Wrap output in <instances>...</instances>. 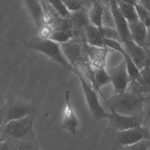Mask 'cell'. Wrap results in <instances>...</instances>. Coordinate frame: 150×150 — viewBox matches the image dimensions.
<instances>
[{
    "label": "cell",
    "mask_w": 150,
    "mask_h": 150,
    "mask_svg": "<svg viewBox=\"0 0 150 150\" xmlns=\"http://www.w3.org/2000/svg\"><path fill=\"white\" fill-rule=\"evenodd\" d=\"M68 9L71 13L86 11L89 12L93 1H63Z\"/></svg>",
    "instance_id": "obj_23"
},
{
    "label": "cell",
    "mask_w": 150,
    "mask_h": 150,
    "mask_svg": "<svg viewBox=\"0 0 150 150\" xmlns=\"http://www.w3.org/2000/svg\"><path fill=\"white\" fill-rule=\"evenodd\" d=\"M107 143L112 150L131 145L144 139L150 141V133L147 128L141 127L123 131H105Z\"/></svg>",
    "instance_id": "obj_5"
},
{
    "label": "cell",
    "mask_w": 150,
    "mask_h": 150,
    "mask_svg": "<svg viewBox=\"0 0 150 150\" xmlns=\"http://www.w3.org/2000/svg\"><path fill=\"white\" fill-rule=\"evenodd\" d=\"M108 126L106 130L123 131L142 126V114L135 116H125L111 111L108 115Z\"/></svg>",
    "instance_id": "obj_7"
},
{
    "label": "cell",
    "mask_w": 150,
    "mask_h": 150,
    "mask_svg": "<svg viewBox=\"0 0 150 150\" xmlns=\"http://www.w3.org/2000/svg\"><path fill=\"white\" fill-rule=\"evenodd\" d=\"M29 13L36 28L39 31L44 26L42 22L43 8L41 1H24Z\"/></svg>",
    "instance_id": "obj_16"
},
{
    "label": "cell",
    "mask_w": 150,
    "mask_h": 150,
    "mask_svg": "<svg viewBox=\"0 0 150 150\" xmlns=\"http://www.w3.org/2000/svg\"><path fill=\"white\" fill-rule=\"evenodd\" d=\"M145 100H150V94L145 96Z\"/></svg>",
    "instance_id": "obj_38"
},
{
    "label": "cell",
    "mask_w": 150,
    "mask_h": 150,
    "mask_svg": "<svg viewBox=\"0 0 150 150\" xmlns=\"http://www.w3.org/2000/svg\"><path fill=\"white\" fill-rule=\"evenodd\" d=\"M142 116L143 118L142 127L146 128L150 127V100L145 101Z\"/></svg>",
    "instance_id": "obj_30"
},
{
    "label": "cell",
    "mask_w": 150,
    "mask_h": 150,
    "mask_svg": "<svg viewBox=\"0 0 150 150\" xmlns=\"http://www.w3.org/2000/svg\"><path fill=\"white\" fill-rule=\"evenodd\" d=\"M146 48H150V27L147 28V35L146 40Z\"/></svg>",
    "instance_id": "obj_36"
},
{
    "label": "cell",
    "mask_w": 150,
    "mask_h": 150,
    "mask_svg": "<svg viewBox=\"0 0 150 150\" xmlns=\"http://www.w3.org/2000/svg\"><path fill=\"white\" fill-rule=\"evenodd\" d=\"M117 51L119 52L123 56L124 59L125 60L126 63L127 71L130 78L131 82L130 84L137 82L140 86H143L144 84V81L140 74V71L138 69L122 45H121Z\"/></svg>",
    "instance_id": "obj_15"
},
{
    "label": "cell",
    "mask_w": 150,
    "mask_h": 150,
    "mask_svg": "<svg viewBox=\"0 0 150 150\" xmlns=\"http://www.w3.org/2000/svg\"><path fill=\"white\" fill-rule=\"evenodd\" d=\"M43 8L42 22L44 25L52 28L54 23V18L49 8L48 1H41Z\"/></svg>",
    "instance_id": "obj_29"
},
{
    "label": "cell",
    "mask_w": 150,
    "mask_h": 150,
    "mask_svg": "<svg viewBox=\"0 0 150 150\" xmlns=\"http://www.w3.org/2000/svg\"><path fill=\"white\" fill-rule=\"evenodd\" d=\"M83 50L94 68L105 67L108 53L114 52V50L108 48L91 46L87 42L83 43Z\"/></svg>",
    "instance_id": "obj_11"
},
{
    "label": "cell",
    "mask_w": 150,
    "mask_h": 150,
    "mask_svg": "<svg viewBox=\"0 0 150 150\" xmlns=\"http://www.w3.org/2000/svg\"><path fill=\"white\" fill-rule=\"evenodd\" d=\"M85 42L73 39L68 42L61 44L64 55L73 67L78 66L84 56L83 45Z\"/></svg>",
    "instance_id": "obj_10"
},
{
    "label": "cell",
    "mask_w": 150,
    "mask_h": 150,
    "mask_svg": "<svg viewBox=\"0 0 150 150\" xmlns=\"http://www.w3.org/2000/svg\"><path fill=\"white\" fill-rule=\"evenodd\" d=\"M48 2L57 13L63 19H71L72 13H71L63 1H48Z\"/></svg>",
    "instance_id": "obj_26"
},
{
    "label": "cell",
    "mask_w": 150,
    "mask_h": 150,
    "mask_svg": "<svg viewBox=\"0 0 150 150\" xmlns=\"http://www.w3.org/2000/svg\"><path fill=\"white\" fill-rule=\"evenodd\" d=\"M84 56L77 67L79 68L83 76L96 90V85L95 79L94 69L88 57L84 52Z\"/></svg>",
    "instance_id": "obj_20"
},
{
    "label": "cell",
    "mask_w": 150,
    "mask_h": 150,
    "mask_svg": "<svg viewBox=\"0 0 150 150\" xmlns=\"http://www.w3.org/2000/svg\"><path fill=\"white\" fill-rule=\"evenodd\" d=\"M140 72L144 80V85L141 86L138 82H134L130 84L127 90L137 92L144 96L149 94H150V68L146 65L140 71Z\"/></svg>",
    "instance_id": "obj_19"
},
{
    "label": "cell",
    "mask_w": 150,
    "mask_h": 150,
    "mask_svg": "<svg viewBox=\"0 0 150 150\" xmlns=\"http://www.w3.org/2000/svg\"><path fill=\"white\" fill-rule=\"evenodd\" d=\"M17 150H39L38 142L15 141Z\"/></svg>",
    "instance_id": "obj_32"
},
{
    "label": "cell",
    "mask_w": 150,
    "mask_h": 150,
    "mask_svg": "<svg viewBox=\"0 0 150 150\" xmlns=\"http://www.w3.org/2000/svg\"><path fill=\"white\" fill-rule=\"evenodd\" d=\"M122 44L125 50L138 69L141 71L146 65L147 61L145 49L138 45L132 40L126 41Z\"/></svg>",
    "instance_id": "obj_13"
},
{
    "label": "cell",
    "mask_w": 150,
    "mask_h": 150,
    "mask_svg": "<svg viewBox=\"0 0 150 150\" xmlns=\"http://www.w3.org/2000/svg\"><path fill=\"white\" fill-rule=\"evenodd\" d=\"M71 92L67 90L65 93V104L63 110V118L61 127L72 134H75L79 125V119L72 106L70 100Z\"/></svg>",
    "instance_id": "obj_9"
},
{
    "label": "cell",
    "mask_w": 150,
    "mask_h": 150,
    "mask_svg": "<svg viewBox=\"0 0 150 150\" xmlns=\"http://www.w3.org/2000/svg\"><path fill=\"white\" fill-rule=\"evenodd\" d=\"M110 111L122 115L135 116L142 114L145 97L144 95L130 90L121 94H115L108 99L104 98Z\"/></svg>",
    "instance_id": "obj_1"
},
{
    "label": "cell",
    "mask_w": 150,
    "mask_h": 150,
    "mask_svg": "<svg viewBox=\"0 0 150 150\" xmlns=\"http://www.w3.org/2000/svg\"><path fill=\"white\" fill-rule=\"evenodd\" d=\"M100 28L105 39L116 41L122 44V41L116 29L106 27H102Z\"/></svg>",
    "instance_id": "obj_27"
},
{
    "label": "cell",
    "mask_w": 150,
    "mask_h": 150,
    "mask_svg": "<svg viewBox=\"0 0 150 150\" xmlns=\"http://www.w3.org/2000/svg\"><path fill=\"white\" fill-rule=\"evenodd\" d=\"M137 12L139 21L142 22L147 28L150 27V12L142 7L137 3L136 1H132Z\"/></svg>",
    "instance_id": "obj_28"
},
{
    "label": "cell",
    "mask_w": 150,
    "mask_h": 150,
    "mask_svg": "<svg viewBox=\"0 0 150 150\" xmlns=\"http://www.w3.org/2000/svg\"><path fill=\"white\" fill-rule=\"evenodd\" d=\"M73 72L79 78L90 114L94 119L100 120L103 118H108L107 113L101 105L98 95L92 85L85 78L78 67H74Z\"/></svg>",
    "instance_id": "obj_6"
},
{
    "label": "cell",
    "mask_w": 150,
    "mask_h": 150,
    "mask_svg": "<svg viewBox=\"0 0 150 150\" xmlns=\"http://www.w3.org/2000/svg\"><path fill=\"white\" fill-rule=\"evenodd\" d=\"M145 50L146 52L147 58L146 65L150 68V48H145Z\"/></svg>",
    "instance_id": "obj_37"
},
{
    "label": "cell",
    "mask_w": 150,
    "mask_h": 150,
    "mask_svg": "<svg viewBox=\"0 0 150 150\" xmlns=\"http://www.w3.org/2000/svg\"><path fill=\"white\" fill-rule=\"evenodd\" d=\"M103 5V27L115 28V19L110 8V1H101Z\"/></svg>",
    "instance_id": "obj_25"
},
{
    "label": "cell",
    "mask_w": 150,
    "mask_h": 150,
    "mask_svg": "<svg viewBox=\"0 0 150 150\" xmlns=\"http://www.w3.org/2000/svg\"><path fill=\"white\" fill-rule=\"evenodd\" d=\"M40 111L1 126V141L9 140L38 142L33 125Z\"/></svg>",
    "instance_id": "obj_3"
},
{
    "label": "cell",
    "mask_w": 150,
    "mask_h": 150,
    "mask_svg": "<svg viewBox=\"0 0 150 150\" xmlns=\"http://www.w3.org/2000/svg\"><path fill=\"white\" fill-rule=\"evenodd\" d=\"M95 79L96 85V91L99 92L103 96L101 88L105 85L111 83V79L105 67L94 68Z\"/></svg>",
    "instance_id": "obj_22"
},
{
    "label": "cell",
    "mask_w": 150,
    "mask_h": 150,
    "mask_svg": "<svg viewBox=\"0 0 150 150\" xmlns=\"http://www.w3.org/2000/svg\"><path fill=\"white\" fill-rule=\"evenodd\" d=\"M116 1L120 12L128 23H133L139 21L137 9L133 4L132 1Z\"/></svg>",
    "instance_id": "obj_18"
},
{
    "label": "cell",
    "mask_w": 150,
    "mask_h": 150,
    "mask_svg": "<svg viewBox=\"0 0 150 150\" xmlns=\"http://www.w3.org/2000/svg\"><path fill=\"white\" fill-rule=\"evenodd\" d=\"M103 13V5L101 1H93V5L88 13L91 24L97 28H102Z\"/></svg>",
    "instance_id": "obj_21"
},
{
    "label": "cell",
    "mask_w": 150,
    "mask_h": 150,
    "mask_svg": "<svg viewBox=\"0 0 150 150\" xmlns=\"http://www.w3.org/2000/svg\"><path fill=\"white\" fill-rule=\"evenodd\" d=\"M150 146V141L144 139L138 143L122 147L118 150H147Z\"/></svg>",
    "instance_id": "obj_31"
},
{
    "label": "cell",
    "mask_w": 150,
    "mask_h": 150,
    "mask_svg": "<svg viewBox=\"0 0 150 150\" xmlns=\"http://www.w3.org/2000/svg\"><path fill=\"white\" fill-rule=\"evenodd\" d=\"M0 150H17V146L15 142L12 140L1 141Z\"/></svg>",
    "instance_id": "obj_33"
},
{
    "label": "cell",
    "mask_w": 150,
    "mask_h": 150,
    "mask_svg": "<svg viewBox=\"0 0 150 150\" xmlns=\"http://www.w3.org/2000/svg\"><path fill=\"white\" fill-rule=\"evenodd\" d=\"M52 30L50 26L44 25L39 31V36L42 39H49Z\"/></svg>",
    "instance_id": "obj_34"
},
{
    "label": "cell",
    "mask_w": 150,
    "mask_h": 150,
    "mask_svg": "<svg viewBox=\"0 0 150 150\" xmlns=\"http://www.w3.org/2000/svg\"><path fill=\"white\" fill-rule=\"evenodd\" d=\"M111 79L115 94L123 93L127 91L130 84L131 80L127 71L125 60L116 67L107 70Z\"/></svg>",
    "instance_id": "obj_8"
},
{
    "label": "cell",
    "mask_w": 150,
    "mask_h": 150,
    "mask_svg": "<svg viewBox=\"0 0 150 150\" xmlns=\"http://www.w3.org/2000/svg\"><path fill=\"white\" fill-rule=\"evenodd\" d=\"M74 39L73 31H67L60 30H52L49 39L60 44L66 43Z\"/></svg>",
    "instance_id": "obj_24"
},
{
    "label": "cell",
    "mask_w": 150,
    "mask_h": 150,
    "mask_svg": "<svg viewBox=\"0 0 150 150\" xmlns=\"http://www.w3.org/2000/svg\"><path fill=\"white\" fill-rule=\"evenodd\" d=\"M39 111L36 104L8 94L1 100L0 115L1 126Z\"/></svg>",
    "instance_id": "obj_2"
},
{
    "label": "cell",
    "mask_w": 150,
    "mask_h": 150,
    "mask_svg": "<svg viewBox=\"0 0 150 150\" xmlns=\"http://www.w3.org/2000/svg\"><path fill=\"white\" fill-rule=\"evenodd\" d=\"M110 8L115 19V28L122 41V44L132 40L129 23L124 17L118 8L116 1H110Z\"/></svg>",
    "instance_id": "obj_12"
},
{
    "label": "cell",
    "mask_w": 150,
    "mask_h": 150,
    "mask_svg": "<svg viewBox=\"0 0 150 150\" xmlns=\"http://www.w3.org/2000/svg\"><path fill=\"white\" fill-rule=\"evenodd\" d=\"M129 25L132 41L145 49L147 33V27L139 20L133 23H129Z\"/></svg>",
    "instance_id": "obj_14"
},
{
    "label": "cell",
    "mask_w": 150,
    "mask_h": 150,
    "mask_svg": "<svg viewBox=\"0 0 150 150\" xmlns=\"http://www.w3.org/2000/svg\"><path fill=\"white\" fill-rule=\"evenodd\" d=\"M25 47L30 50L41 52L59 64L62 67L73 72L74 67L66 58L61 49V44L49 39L34 37L25 42Z\"/></svg>",
    "instance_id": "obj_4"
},
{
    "label": "cell",
    "mask_w": 150,
    "mask_h": 150,
    "mask_svg": "<svg viewBox=\"0 0 150 150\" xmlns=\"http://www.w3.org/2000/svg\"><path fill=\"white\" fill-rule=\"evenodd\" d=\"M150 150V146L149 147V148H148V150Z\"/></svg>",
    "instance_id": "obj_39"
},
{
    "label": "cell",
    "mask_w": 150,
    "mask_h": 150,
    "mask_svg": "<svg viewBox=\"0 0 150 150\" xmlns=\"http://www.w3.org/2000/svg\"><path fill=\"white\" fill-rule=\"evenodd\" d=\"M85 33L87 43L89 45L100 48H107L105 46V38L100 28L90 24L86 27Z\"/></svg>",
    "instance_id": "obj_17"
},
{
    "label": "cell",
    "mask_w": 150,
    "mask_h": 150,
    "mask_svg": "<svg viewBox=\"0 0 150 150\" xmlns=\"http://www.w3.org/2000/svg\"><path fill=\"white\" fill-rule=\"evenodd\" d=\"M139 5L141 6L146 10L150 12V1L142 0V1H136Z\"/></svg>",
    "instance_id": "obj_35"
}]
</instances>
